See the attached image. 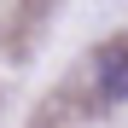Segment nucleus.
<instances>
[{"instance_id": "obj_1", "label": "nucleus", "mask_w": 128, "mask_h": 128, "mask_svg": "<svg viewBox=\"0 0 128 128\" xmlns=\"http://www.w3.org/2000/svg\"><path fill=\"white\" fill-rule=\"evenodd\" d=\"M93 93H99V105H122L128 99V52L122 47H105L93 58Z\"/></svg>"}]
</instances>
